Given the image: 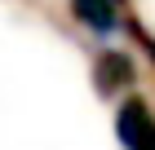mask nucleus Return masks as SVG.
Listing matches in <instances>:
<instances>
[{"label":"nucleus","mask_w":155,"mask_h":150,"mask_svg":"<svg viewBox=\"0 0 155 150\" xmlns=\"http://www.w3.org/2000/svg\"><path fill=\"white\" fill-rule=\"evenodd\" d=\"M93 84H97V93H107V97L129 93V88H133V58H129V53H115V49L97 53V62H93Z\"/></svg>","instance_id":"obj_3"},{"label":"nucleus","mask_w":155,"mask_h":150,"mask_svg":"<svg viewBox=\"0 0 155 150\" xmlns=\"http://www.w3.org/2000/svg\"><path fill=\"white\" fill-rule=\"evenodd\" d=\"M115 141H120V150H155V110L133 88L115 106Z\"/></svg>","instance_id":"obj_1"},{"label":"nucleus","mask_w":155,"mask_h":150,"mask_svg":"<svg viewBox=\"0 0 155 150\" xmlns=\"http://www.w3.org/2000/svg\"><path fill=\"white\" fill-rule=\"evenodd\" d=\"M67 9L89 35H115L120 22H124L120 0H67Z\"/></svg>","instance_id":"obj_2"}]
</instances>
